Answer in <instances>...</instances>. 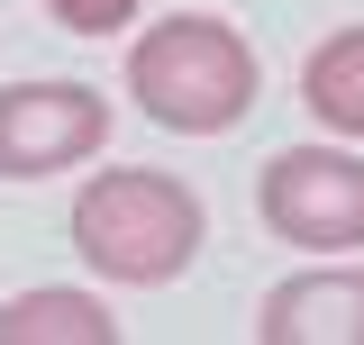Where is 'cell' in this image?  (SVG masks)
Masks as SVG:
<instances>
[{
  "instance_id": "cell-1",
  "label": "cell",
  "mask_w": 364,
  "mask_h": 345,
  "mask_svg": "<svg viewBox=\"0 0 364 345\" xmlns=\"http://www.w3.org/2000/svg\"><path fill=\"white\" fill-rule=\"evenodd\" d=\"M128 100L146 128L164 136H228L255 119L264 100V64L237 18L219 9H173L128 37Z\"/></svg>"
},
{
  "instance_id": "cell-2",
  "label": "cell",
  "mask_w": 364,
  "mask_h": 345,
  "mask_svg": "<svg viewBox=\"0 0 364 345\" xmlns=\"http://www.w3.org/2000/svg\"><path fill=\"white\" fill-rule=\"evenodd\" d=\"M73 255L119 282V291H164L182 282L200 246H210V209L182 172H155V164H109L73 191V218H64Z\"/></svg>"
},
{
  "instance_id": "cell-3",
  "label": "cell",
  "mask_w": 364,
  "mask_h": 345,
  "mask_svg": "<svg viewBox=\"0 0 364 345\" xmlns=\"http://www.w3.org/2000/svg\"><path fill=\"white\" fill-rule=\"evenodd\" d=\"M255 218L273 246L355 255L364 246V155L355 146H282L255 172Z\"/></svg>"
},
{
  "instance_id": "cell-4",
  "label": "cell",
  "mask_w": 364,
  "mask_h": 345,
  "mask_svg": "<svg viewBox=\"0 0 364 345\" xmlns=\"http://www.w3.org/2000/svg\"><path fill=\"white\" fill-rule=\"evenodd\" d=\"M109 155V91L73 73L0 82V182H55Z\"/></svg>"
},
{
  "instance_id": "cell-5",
  "label": "cell",
  "mask_w": 364,
  "mask_h": 345,
  "mask_svg": "<svg viewBox=\"0 0 364 345\" xmlns=\"http://www.w3.org/2000/svg\"><path fill=\"white\" fill-rule=\"evenodd\" d=\"M255 345H364V263L318 255L255 300Z\"/></svg>"
},
{
  "instance_id": "cell-6",
  "label": "cell",
  "mask_w": 364,
  "mask_h": 345,
  "mask_svg": "<svg viewBox=\"0 0 364 345\" xmlns=\"http://www.w3.org/2000/svg\"><path fill=\"white\" fill-rule=\"evenodd\" d=\"M301 109H310L328 136L364 146V18L355 28H328V37L301 55Z\"/></svg>"
},
{
  "instance_id": "cell-7",
  "label": "cell",
  "mask_w": 364,
  "mask_h": 345,
  "mask_svg": "<svg viewBox=\"0 0 364 345\" xmlns=\"http://www.w3.org/2000/svg\"><path fill=\"white\" fill-rule=\"evenodd\" d=\"M0 345H119L100 291H18L0 309Z\"/></svg>"
},
{
  "instance_id": "cell-8",
  "label": "cell",
  "mask_w": 364,
  "mask_h": 345,
  "mask_svg": "<svg viewBox=\"0 0 364 345\" xmlns=\"http://www.w3.org/2000/svg\"><path fill=\"white\" fill-rule=\"evenodd\" d=\"M136 9L146 0H46V18L64 37H119V28H136Z\"/></svg>"
}]
</instances>
